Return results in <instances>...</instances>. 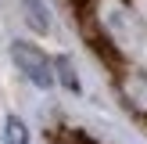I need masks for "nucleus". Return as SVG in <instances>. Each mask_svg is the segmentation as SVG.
Returning a JSON list of instances; mask_svg holds the SVG:
<instances>
[{
  "label": "nucleus",
  "mask_w": 147,
  "mask_h": 144,
  "mask_svg": "<svg viewBox=\"0 0 147 144\" xmlns=\"http://www.w3.org/2000/svg\"><path fill=\"white\" fill-rule=\"evenodd\" d=\"M4 144H29V130L18 115H7L4 122Z\"/></svg>",
  "instance_id": "3"
},
{
  "label": "nucleus",
  "mask_w": 147,
  "mask_h": 144,
  "mask_svg": "<svg viewBox=\"0 0 147 144\" xmlns=\"http://www.w3.org/2000/svg\"><path fill=\"white\" fill-rule=\"evenodd\" d=\"M22 7H25V22L36 33H50V14H47V7L40 0H22Z\"/></svg>",
  "instance_id": "2"
},
{
  "label": "nucleus",
  "mask_w": 147,
  "mask_h": 144,
  "mask_svg": "<svg viewBox=\"0 0 147 144\" xmlns=\"http://www.w3.org/2000/svg\"><path fill=\"white\" fill-rule=\"evenodd\" d=\"M68 133H72V144H97L86 130H68Z\"/></svg>",
  "instance_id": "5"
},
{
  "label": "nucleus",
  "mask_w": 147,
  "mask_h": 144,
  "mask_svg": "<svg viewBox=\"0 0 147 144\" xmlns=\"http://www.w3.org/2000/svg\"><path fill=\"white\" fill-rule=\"evenodd\" d=\"M11 58H14V65L22 69V76H29V83H32V86L50 90V86L57 83V76H54V61H50L47 50H40L36 43H29V40H14V43H11Z\"/></svg>",
  "instance_id": "1"
},
{
  "label": "nucleus",
  "mask_w": 147,
  "mask_h": 144,
  "mask_svg": "<svg viewBox=\"0 0 147 144\" xmlns=\"http://www.w3.org/2000/svg\"><path fill=\"white\" fill-rule=\"evenodd\" d=\"M54 72H61V83L68 86L72 94H79V76H76V69H72L68 58H57V61H54Z\"/></svg>",
  "instance_id": "4"
}]
</instances>
